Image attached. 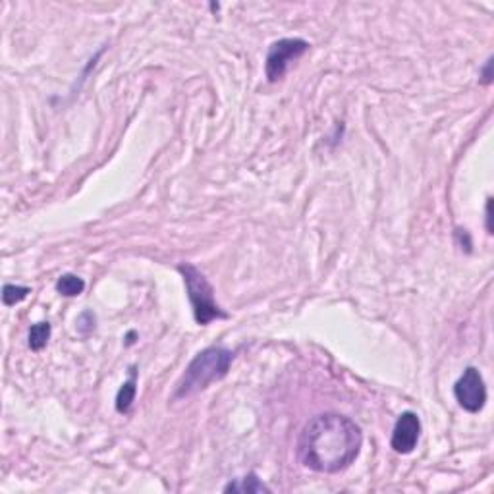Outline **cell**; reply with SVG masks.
<instances>
[{
  "label": "cell",
  "mask_w": 494,
  "mask_h": 494,
  "mask_svg": "<svg viewBox=\"0 0 494 494\" xmlns=\"http://www.w3.org/2000/svg\"><path fill=\"white\" fill-rule=\"evenodd\" d=\"M363 433L342 413H321L305 423L298 438V460L317 473H340L357 460Z\"/></svg>",
  "instance_id": "cell-1"
},
{
  "label": "cell",
  "mask_w": 494,
  "mask_h": 494,
  "mask_svg": "<svg viewBox=\"0 0 494 494\" xmlns=\"http://www.w3.org/2000/svg\"><path fill=\"white\" fill-rule=\"evenodd\" d=\"M232 361H234V352H230L222 346H210L197 353L176 385L174 400L190 398L193 394L205 390L213 383L226 377Z\"/></svg>",
  "instance_id": "cell-2"
},
{
  "label": "cell",
  "mask_w": 494,
  "mask_h": 494,
  "mask_svg": "<svg viewBox=\"0 0 494 494\" xmlns=\"http://www.w3.org/2000/svg\"><path fill=\"white\" fill-rule=\"evenodd\" d=\"M178 272L184 278L187 298L192 303L193 317H195L197 325L205 327L217 318L228 317L226 313L220 309V305L215 302V290L199 268L193 267L190 263H182V265H178Z\"/></svg>",
  "instance_id": "cell-3"
},
{
  "label": "cell",
  "mask_w": 494,
  "mask_h": 494,
  "mask_svg": "<svg viewBox=\"0 0 494 494\" xmlns=\"http://www.w3.org/2000/svg\"><path fill=\"white\" fill-rule=\"evenodd\" d=\"M309 43L300 37L293 39H280L270 45L267 54V62H265V76L270 84H275L278 79H282L284 74L288 72V66L292 64L293 60H298L303 56L305 52L309 51Z\"/></svg>",
  "instance_id": "cell-4"
},
{
  "label": "cell",
  "mask_w": 494,
  "mask_h": 494,
  "mask_svg": "<svg viewBox=\"0 0 494 494\" xmlns=\"http://www.w3.org/2000/svg\"><path fill=\"white\" fill-rule=\"evenodd\" d=\"M454 396L461 408L469 413H477L486 403V386L479 369L468 367L454 385Z\"/></svg>",
  "instance_id": "cell-5"
},
{
  "label": "cell",
  "mask_w": 494,
  "mask_h": 494,
  "mask_svg": "<svg viewBox=\"0 0 494 494\" xmlns=\"http://www.w3.org/2000/svg\"><path fill=\"white\" fill-rule=\"evenodd\" d=\"M419 436H421V419H419V415L413 411H403L396 421L390 446L394 448V452L411 454L417 446Z\"/></svg>",
  "instance_id": "cell-6"
},
{
  "label": "cell",
  "mask_w": 494,
  "mask_h": 494,
  "mask_svg": "<svg viewBox=\"0 0 494 494\" xmlns=\"http://www.w3.org/2000/svg\"><path fill=\"white\" fill-rule=\"evenodd\" d=\"M224 493L263 494V493H270V488H268V486L265 485V483H263L255 473H249V475H245L243 479H238V481L228 483V485L224 486Z\"/></svg>",
  "instance_id": "cell-7"
},
{
  "label": "cell",
  "mask_w": 494,
  "mask_h": 494,
  "mask_svg": "<svg viewBox=\"0 0 494 494\" xmlns=\"http://www.w3.org/2000/svg\"><path fill=\"white\" fill-rule=\"evenodd\" d=\"M137 394V377H135V367L130 369V378L122 385V388L116 394V410L120 413H128Z\"/></svg>",
  "instance_id": "cell-8"
},
{
  "label": "cell",
  "mask_w": 494,
  "mask_h": 494,
  "mask_svg": "<svg viewBox=\"0 0 494 494\" xmlns=\"http://www.w3.org/2000/svg\"><path fill=\"white\" fill-rule=\"evenodd\" d=\"M52 328L49 323H37L29 328V348L33 352H41L43 348L51 340Z\"/></svg>",
  "instance_id": "cell-9"
},
{
  "label": "cell",
  "mask_w": 494,
  "mask_h": 494,
  "mask_svg": "<svg viewBox=\"0 0 494 494\" xmlns=\"http://www.w3.org/2000/svg\"><path fill=\"white\" fill-rule=\"evenodd\" d=\"M56 290L66 298H76L79 293H84L85 282L76 275H62L56 282Z\"/></svg>",
  "instance_id": "cell-10"
},
{
  "label": "cell",
  "mask_w": 494,
  "mask_h": 494,
  "mask_svg": "<svg viewBox=\"0 0 494 494\" xmlns=\"http://www.w3.org/2000/svg\"><path fill=\"white\" fill-rule=\"evenodd\" d=\"M29 292H31V290H29L27 286L6 284L2 288V302H4V305L12 307V305H16V303L24 302Z\"/></svg>",
  "instance_id": "cell-11"
},
{
  "label": "cell",
  "mask_w": 494,
  "mask_h": 494,
  "mask_svg": "<svg viewBox=\"0 0 494 494\" xmlns=\"http://www.w3.org/2000/svg\"><path fill=\"white\" fill-rule=\"evenodd\" d=\"M93 328H95V315L89 313V311H85L84 315H79V318H77V330L82 334H89Z\"/></svg>",
  "instance_id": "cell-12"
},
{
  "label": "cell",
  "mask_w": 494,
  "mask_h": 494,
  "mask_svg": "<svg viewBox=\"0 0 494 494\" xmlns=\"http://www.w3.org/2000/svg\"><path fill=\"white\" fill-rule=\"evenodd\" d=\"M491 66H493V60H488L486 62V66L483 68V84L488 85L491 82H493V74H491Z\"/></svg>",
  "instance_id": "cell-13"
},
{
  "label": "cell",
  "mask_w": 494,
  "mask_h": 494,
  "mask_svg": "<svg viewBox=\"0 0 494 494\" xmlns=\"http://www.w3.org/2000/svg\"><path fill=\"white\" fill-rule=\"evenodd\" d=\"M491 205H493V199L486 201V230H488V234H493V224H491V220H493V217H491Z\"/></svg>",
  "instance_id": "cell-14"
}]
</instances>
